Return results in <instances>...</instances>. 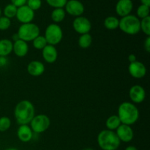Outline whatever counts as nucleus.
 I'll return each mask as SVG.
<instances>
[{"label":"nucleus","mask_w":150,"mask_h":150,"mask_svg":"<svg viewBox=\"0 0 150 150\" xmlns=\"http://www.w3.org/2000/svg\"><path fill=\"white\" fill-rule=\"evenodd\" d=\"M7 64V59L5 57H0V67H4Z\"/></svg>","instance_id":"72a5a7b5"},{"label":"nucleus","mask_w":150,"mask_h":150,"mask_svg":"<svg viewBox=\"0 0 150 150\" xmlns=\"http://www.w3.org/2000/svg\"><path fill=\"white\" fill-rule=\"evenodd\" d=\"M13 51L17 57H24L29 52V45L27 42L19 39L13 42Z\"/></svg>","instance_id":"a211bd4d"},{"label":"nucleus","mask_w":150,"mask_h":150,"mask_svg":"<svg viewBox=\"0 0 150 150\" xmlns=\"http://www.w3.org/2000/svg\"><path fill=\"white\" fill-rule=\"evenodd\" d=\"M66 12L63 8H54L51 14V18L54 23H58L63 21L65 18Z\"/></svg>","instance_id":"4be33fe9"},{"label":"nucleus","mask_w":150,"mask_h":150,"mask_svg":"<svg viewBox=\"0 0 150 150\" xmlns=\"http://www.w3.org/2000/svg\"><path fill=\"white\" fill-rule=\"evenodd\" d=\"M121 121L117 115H111L105 121V127L107 130L111 131H116L117 128L121 125Z\"/></svg>","instance_id":"aec40b11"},{"label":"nucleus","mask_w":150,"mask_h":150,"mask_svg":"<svg viewBox=\"0 0 150 150\" xmlns=\"http://www.w3.org/2000/svg\"><path fill=\"white\" fill-rule=\"evenodd\" d=\"M129 97L133 103H142L146 98V92L141 85H134L129 90Z\"/></svg>","instance_id":"f8f14e48"},{"label":"nucleus","mask_w":150,"mask_h":150,"mask_svg":"<svg viewBox=\"0 0 150 150\" xmlns=\"http://www.w3.org/2000/svg\"><path fill=\"white\" fill-rule=\"evenodd\" d=\"M33 133H42L46 131L51 125V120L45 114H38L35 116L29 123Z\"/></svg>","instance_id":"0eeeda50"},{"label":"nucleus","mask_w":150,"mask_h":150,"mask_svg":"<svg viewBox=\"0 0 150 150\" xmlns=\"http://www.w3.org/2000/svg\"><path fill=\"white\" fill-rule=\"evenodd\" d=\"M104 26L108 30H115L118 29L120 24V19L115 16H108L104 20Z\"/></svg>","instance_id":"412c9836"},{"label":"nucleus","mask_w":150,"mask_h":150,"mask_svg":"<svg viewBox=\"0 0 150 150\" xmlns=\"http://www.w3.org/2000/svg\"><path fill=\"white\" fill-rule=\"evenodd\" d=\"M27 72L30 76L38 77L43 74L45 72V65L41 62L34 60L30 62L27 65Z\"/></svg>","instance_id":"f3484780"},{"label":"nucleus","mask_w":150,"mask_h":150,"mask_svg":"<svg viewBox=\"0 0 150 150\" xmlns=\"http://www.w3.org/2000/svg\"><path fill=\"white\" fill-rule=\"evenodd\" d=\"M45 37L48 45H58L63 38V32L61 26L57 23H51L46 27L45 31Z\"/></svg>","instance_id":"423d86ee"},{"label":"nucleus","mask_w":150,"mask_h":150,"mask_svg":"<svg viewBox=\"0 0 150 150\" xmlns=\"http://www.w3.org/2000/svg\"><path fill=\"white\" fill-rule=\"evenodd\" d=\"M13 42L9 39L0 40V57H5L10 55L13 52Z\"/></svg>","instance_id":"6ab92c4d"},{"label":"nucleus","mask_w":150,"mask_h":150,"mask_svg":"<svg viewBox=\"0 0 150 150\" xmlns=\"http://www.w3.org/2000/svg\"><path fill=\"white\" fill-rule=\"evenodd\" d=\"M117 137L120 140V142L128 143L133 139L134 137V132L133 128L130 125L121 124L120 127L115 131Z\"/></svg>","instance_id":"9b49d317"},{"label":"nucleus","mask_w":150,"mask_h":150,"mask_svg":"<svg viewBox=\"0 0 150 150\" xmlns=\"http://www.w3.org/2000/svg\"><path fill=\"white\" fill-rule=\"evenodd\" d=\"M11 120L8 117H0V132H5L10 128Z\"/></svg>","instance_id":"cd10ccee"},{"label":"nucleus","mask_w":150,"mask_h":150,"mask_svg":"<svg viewBox=\"0 0 150 150\" xmlns=\"http://www.w3.org/2000/svg\"><path fill=\"white\" fill-rule=\"evenodd\" d=\"M67 1V0H46L48 5L54 8H63Z\"/></svg>","instance_id":"c85d7f7f"},{"label":"nucleus","mask_w":150,"mask_h":150,"mask_svg":"<svg viewBox=\"0 0 150 150\" xmlns=\"http://www.w3.org/2000/svg\"><path fill=\"white\" fill-rule=\"evenodd\" d=\"M16 17L17 18L18 21L21 23V24L32 23L35 18V11L31 10L26 4H25L18 7Z\"/></svg>","instance_id":"1a4fd4ad"},{"label":"nucleus","mask_w":150,"mask_h":150,"mask_svg":"<svg viewBox=\"0 0 150 150\" xmlns=\"http://www.w3.org/2000/svg\"><path fill=\"white\" fill-rule=\"evenodd\" d=\"M5 150H18V149H16V148H8V149Z\"/></svg>","instance_id":"58836bf2"},{"label":"nucleus","mask_w":150,"mask_h":150,"mask_svg":"<svg viewBox=\"0 0 150 150\" xmlns=\"http://www.w3.org/2000/svg\"><path fill=\"white\" fill-rule=\"evenodd\" d=\"M17 9L18 7L13 5V4H7L4 8V16L10 19L16 17V13H17Z\"/></svg>","instance_id":"393cba45"},{"label":"nucleus","mask_w":150,"mask_h":150,"mask_svg":"<svg viewBox=\"0 0 150 150\" xmlns=\"http://www.w3.org/2000/svg\"><path fill=\"white\" fill-rule=\"evenodd\" d=\"M32 44H33V46L35 49L42 50L48 45V42H47L45 37L42 36V35H39L32 40Z\"/></svg>","instance_id":"b1692460"},{"label":"nucleus","mask_w":150,"mask_h":150,"mask_svg":"<svg viewBox=\"0 0 150 150\" xmlns=\"http://www.w3.org/2000/svg\"><path fill=\"white\" fill-rule=\"evenodd\" d=\"M1 7H0V17H1Z\"/></svg>","instance_id":"a19ab883"},{"label":"nucleus","mask_w":150,"mask_h":150,"mask_svg":"<svg viewBox=\"0 0 150 150\" xmlns=\"http://www.w3.org/2000/svg\"><path fill=\"white\" fill-rule=\"evenodd\" d=\"M64 7L66 13L76 17L81 16L84 12V6L79 0H67Z\"/></svg>","instance_id":"9d476101"},{"label":"nucleus","mask_w":150,"mask_h":150,"mask_svg":"<svg viewBox=\"0 0 150 150\" xmlns=\"http://www.w3.org/2000/svg\"><path fill=\"white\" fill-rule=\"evenodd\" d=\"M35 111L32 102L23 100L18 103L14 109V117L19 125H29L35 117Z\"/></svg>","instance_id":"f257e3e1"},{"label":"nucleus","mask_w":150,"mask_h":150,"mask_svg":"<svg viewBox=\"0 0 150 150\" xmlns=\"http://www.w3.org/2000/svg\"><path fill=\"white\" fill-rule=\"evenodd\" d=\"M42 57L44 61L49 64L54 63L58 57V51L54 45H47L42 50Z\"/></svg>","instance_id":"2eb2a0df"},{"label":"nucleus","mask_w":150,"mask_h":150,"mask_svg":"<svg viewBox=\"0 0 150 150\" xmlns=\"http://www.w3.org/2000/svg\"><path fill=\"white\" fill-rule=\"evenodd\" d=\"M26 5L32 10L33 11L39 10L42 6V1L41 0H27Z\"/></svg>","instance_id":"7c9ffc66"},{"label":"nucleus","mask_w":150,"mask_h":150,"mask_svg":"<svg viewBox=\"0 0 150 150\" xmlns=\"http://www.w3.org/2000/svg\"><path fill=\"white\" fill-rule=\"evenodd\" d=\"M40 28L37 24L33 23H28L21 24L18 30L19 39L25 42H31L35 38L40 35Z\"/></svg>","instance_id":"39448f33"},{"label":"nucleus","mask_w":150,"mask_h":150,"mask_svg":"<svg viewBox=\"0 0 150 150\" xmlns=\"http://www.w3.org/2000/svg\"><path fill=\"white\" fill-rule=\"evenodd\" d=\"M133 8L131 0H119L116 4V13L120 17H125L130 14Z\"/></svg>","instance_id":"4468645a"},{"label":"nucleus","mask_w":150,"mask_h":150,"mask_svg":"<svg viewBox=\"0 0 150 150\" xmlns=\"http://www.w3.org/2000/svg\"><path fill=\"white\" fill-rule=\"evenodd\" d=\"M18 40H19V37L18 35V34H13V36H12V40H13L15 42V41Z\"/></svg>","instance_id":"e433bc0d"},{"label":"nucleus","mask_w":150,"mask_h":150,"mask_svg":"<svg viewBox=\"0 0 150 150\" xmlns=\"http://www.w3.org/2000/svg\"><path fill=\"white\" fill-rule=\"evenodd\" d=\"M83 150H95V149H92V148H86V149H84Z\"/></svg>","instance_id":"ea45409f"},{"label":"nucleus","mask_w":150,"mask_h":150,"mask_svg":"<svg viewBox=\"0 0 150 150\" xmlns=\"http://www.w3.org/2000/svg\"><path fill=\"white\" fill-rule=\"evenodd\" d=\"M73 28L77 33L83 35L89 33L92 29V23L87 18L79 16L76 17L73 21Z\"/></svg>","instance_id":"6e6552de"},{"label":"nucleus","mask_w":150,"mask_h":150,"mask_svg":"<svg viewBox=\"0 0 150 150\" xmlns=\"http://www.w3.org/2000/svg\"><path fill=\"white\" fill-rule=\"evenodd\" d=\"M140 29L147 37H150V16L140 21Z\"/></svg>","instance_id":"a878e982"},{"label":"nucleus","mask_w":150,"mask_h":150,"mask_svg":"<svg viewBox=\"0 0 150 150\" xmlns=\"http://www.w3.org/2000/svg\"><path fill=\"white\" fill-rule=\"evenodd\" d=\"M128 71L130 76L134 79H140L144 77L146 74V67L142 62L136 61L130 63L128 66Z\"/></svg>","instance_id":"ddd939ff"},{"label":"nucleus","mask_w":150,"mask_h":150,"mask_svg":"<svg viewBox=\"0 0 150 150\" xmlns=\"http://www.w3.org/2000/svg\"><path fill=\"white\" fill-rule=\"evenodd\" d=\"M27 0H11V4L16 6V7H20L26 4Z\"/></svg>","instance_id":"2f4dec72"},{"label":"nucleus","mask_w":150,"mask_h":150,"mask_svg":"<svg viewBox=\"0 0 150 150\" xmlns=\"http://www.w3.org/2000/svg\"><path fill=\"white\" fill-rule=\"evenodd\" d=\"M125 150H139V149L134 146H128L125 148Z\"/></svg>","instance_id":"4c0bfd02"},{"label":"nucleus","mask_w":150,"mask_h":150,"mask_svg":"<svg viewBox=\"0 0 150 150\" xmlns=\"http://www.w3.org/2000/svg\"><path fill=\"white\" fill-rule=\"evenodd\" d=\"M92 43V37L89 33L83 34L81 35L79 37V40H78V44L81 48L86 49V48H89Z\"/></svg>","instance_id":"5701e85b"},{"label":"nucleus","mask_w":150,"mask_h":150,"mask_svg":"<svg viewBox=\"0 0 150 150\" xmlns=\"http://www.w3.org/2000/svg\"><path fill=\"white\" fill-rule=\"evenodd\" d=\"M144 49L146 52H150V37H147L146 38L144 43Z\"/></svg>","instance_id":"473e14b6"},{"label":"nucleus","mask_w":150,"mask_h":150,"mask_svg":"<svg viewBox=\"0 0 150 150\" xmlns=\"http://www.w3.org/2000/svg\"><path fill=\"white\" fill-rule=\"evenodd\" d=\"M128 61L130 62V63L134 62L137 61V60H136V55H135V54H130V55L128 56Z\"/></svg>","instance_id":"f704fd0d"},{"label":"nucleus","mask_w":150,"mask_h":150,"mask_svg":"<svg viewBox=\"0 0 150 150\" xmlns=\"http://www.w3.org/2000/svg\"><path fill=\"white\" fill-rule=\"evenodd\" d=\"M117 116L122 124L130 126L139 120V108L133 103L123 102L119 105Z\"/></svg>","instance_id":"f03ea898"},{"label":"nucleus","mask_w":150,"mask_h":150,"mask_svg":"<svg viewBox=\"0 0 150 150\" xmlns=\"http://www.w3.org/2000/svg\"><path fill=\"white\" fill-rule=\"evenodd\" d=\"M149 12L150 9L149 6L141 4L136 10V14H137V17L139 18L143 19L149 16Z\"/></svg>","instance_id":"bb28decb"},{"label":"nucleus","mask_w":150,"mask_h":150,"mask_svg":"<svg viewBox=\"0 0 150 150\" xmlns=\"http://www.w3.org/2000/svg\"><path fill=\"white\" fill-rule=\"evenodd\" d=\"M141 2H142V4H144V5L146 6H150V0H140Z\"/></svg>","instance_id":"c9c22d12"},{"label":"nucleus","mask_w":150,"mask_h":150,"mask_svg":"<svg viewBox=\"0 0 150 150\" xmlns=\"http://www.w3.org/2000/svg\"><path fill=\"white\" fill-rule=\"evenodd\" d=\"M119 28L122 32L129 35H137L141 31L140 20L134 15H128L121 18Z\"/></svg>","instance_id":"20e7f679"},{"label":"nucleus","mask_w":150,"mask_h":150,"mask_svg":"<svg viewBox=\"0 0 150 150\" xmlns=\"http://www.w3.org/2000/svg\"><path fill=\"white\" fill-rule=\"evenodd\" d=\"M11 26V20L5 16L0 17V30H7Z\"/></svg>","instance_id":"c756f323"},{"label":"nucleus","mask_w":150,"mask_h":150,"mask_svg":"<svg viewBox=\"0 0 150 150\" xmlns=\"http://www.w3.org/2000/svg\"><path fill=\"white\" fill-rule=\"evenodd\" d=\"M97 141L102 150H117L121 144L115 131H111L107 129L100 132Z\"/></svg>","instance_id":"7ed1b4c3"},{"label":"nucleus","mask_w":150,"mask_h":150,"mask_svg":"<svg viewBox=\"0 0 150 150\" xmlns=\"http://www.w3.org/2000/svg\"><path fill=\"white\" fill-rule=\"evenodd\" d=\"M17 136L23 143L29 142L33 137V131L29 125H21L17 130Z\"/></svg>","instance_id":"dca6fc26"}]
</instances>
